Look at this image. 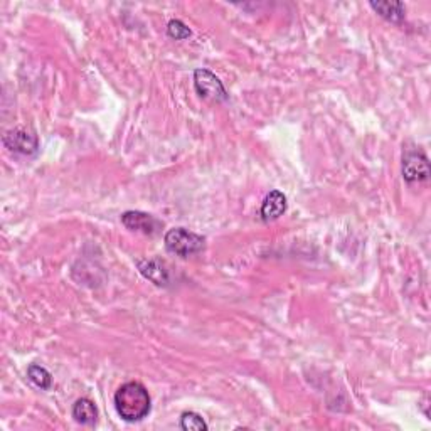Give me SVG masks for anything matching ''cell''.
Instances as JSON below:
<instances>
[{
  "label": "cell",
  "instance_id": "obj_4",
  "mask_svg": "<svg viewBox=\"0 0 431 431\" xmlns=\"http://www.w3.org/2000/svg\"><path fill=\"white\" fill-rule=\"evenodd\" d=\"M4 145L17 155L30 157L39 150V138L29 128H13L4 135Z\"/></svg>",
  "mask_w": 431,
  "mask_h": 431
},
{
  "label": "cell",
  "instance_id": "obj_8",
  "mask_svg": "<svg viewBox=\"0 0 431 431\" xmlns=\"http://www.w3.org/2000/svg\"><path fill=\"white\" fill-rule=\"evenodd\" d=\"M138 269L145 278L154 281L155 285H169L170 276L167 264L160 259H145V262H138Z\"/></svg>",
  "mask_w": 431,
  "mask_h": 431
},
{
  "label": "cell",
  "instance_id": "obj_6",
  "mask_svg": "<svg viewBox=\"0 0 431 431\" xmlns=\"http://www.w3.org/2000/svg\"><path fill=\"white\" fill-rule=\"evenodd\" d=\"M121 223L130 231L142 233V235L147 236L159 235L162 228H164V224L155 216L142 213V211H127V213L121 214Z\"/></svg>",
  "mask_w": 431,
  "mask_h": 431
},
{
  "label": "cell",
  "instance_id": "obj_9",
  "mask_svg": "<svg viewBox=\"0 0 431 431\" xmlns=\"http://www.w3.org/2000/svg\"><path fill=\"white\" fill-rule=\"evenodd\" d=\"M73 418L76 423L84 426H94L98 421V410L94 403L88 398H81L73 404Z\"/></svg>",
  "mask_w": 431,
  "mask_h": 431
},
{
  "label": "cell",
  "instance_id": "obj_11",
  "mask_svg": "<svg viewBox=\"0 0 431 431\" xmlns=\"http://www.w3.org/2000/svg\"><path fill=\"white\" fill-rule=\"evenodd\" d=\"M27 377L34 386H38L40 389H49L52 386V376L46 367L39 366V364H30L27 367Z\"/></svg>",
  "mask_w": 431,
  "mask_h": 431
},
{
  "label": "cell",
  "instance_id": "obj_5",
  "mask_svg": "<svg viewBox=\"0 0 431 431\" xmlns=\"http://www.w3.org/2000/svg\"><path fill=\"white\" fill-rule=\"evenodd\" d=\"M194 88L197 94L204 100L211 101H226L228 93L224 89L221 79L208 69H196L194 73Z\"/></svg>",
  "mask_w": 431,
  "mask_h": 431
},
{
  "label": "cell",
  "instance_id": "obj_3",
  "mask_svg": "<svg viewBox=\"0 0 431 431\" xmlns=\"http://www.w3.org/2000/svg\"><path fill=\"white\" fill-rule=\"evenodd\" d=\"M403 177L408 182L428 181L430 162L420 148H406L403 154Z\"/></svg>",
  "mask_w": 431,
  "mask_h": 431
},
{
  "label": "cell",
  "instance_id": "obj_12",
  "mask_svg": "<svg viewBox=\"0 0 431 431\" xmlns=\"http://www.w3.org/2000/svg\"><path fill=\"white\" fill-rule=\"evenodd\" d=\"M181 428L186 431H206L208 430V423L197 413L186 411L181 416Z\"/></svg>",
  "mask_w": 431,
  "mask_h": 431
},
{
  "label": "cell",
  "instance_id": "obj_1",
  "mask_svg": "<svg viewBox=\"0 0 431 431\" xmlns=\"http://www.w3.org/2000/svg\"><path fill=\"white\" fill-rule=\"evenodd\" d=\"M115 408L118 416L127 423H135V421H142L143 418L148 416L152 408L150 394L145 386L137 381H130V383L121 384L115 393Z\"/></svg>",
  "mask_w": 431,
  "mask_h": 431
},
{
  "label": "cell",
  "instance_id": "obj_10",
  "mask_svg": "<svg viewBox=\"0 0 431 431\" xmlns=\"http://www.w3.org/2000/svg\"><path fill=\"white\" fill-rule=\"evenodd\" d=\"M372 11H376L386 21L393 22V24H401L406 16V9L401 2H371Z\"/></svg>",
  "mask_w": 431,
  "mask_h": 431
},
{
  "label": "cell",
  "instance_id": "obj_7",
  "mask_svg": "<svg viewBox=\"0 0 431 431\" xmlns=\"http://www.w3.org/2000/svg\"><path fill=\"white\" fill-rule=\"evenodd\" d=\"M286 211V197L280 191H272L269 194L264 197L262 204V219L264 223L276 221L280 216L285 214Z\"/></svg>",
  "mask_w": 431,
  "mask_h": 431
},
{
  "label": "cell",
  "instance_id": "obj_13",
  "mask_svg": "<svg viewBox=\"0 0 431 431\" xmlns=\"http://www.w3.org/2000/svg\"><path fill=\"white\" fill-rule=\"evenodd\" d=\"M167 34L172 39L182 40V39H187L189 35H191V29H189V27L184 24L182 21H170L167 26Z\"/></svg>",
  "mask_w": 431,
  "mask_h": 431
},
{
  "label": "cell",
  "instance_id": "obj_2",
  "mask_svg": "<svg viewBox=\"0 0 431 431\" xmlns=\"http://www.w3.org/2000/svg\"><path fill=\"white\" fill-rule=\"evenodd\" d=\"M164 242L169 253L182 256V258L201 253L206 246L204 237L184 228L169 229L164 236Z\"/></svg>",
  "mask_w": 431,
  "mask_h": 431
}]
</instances>
